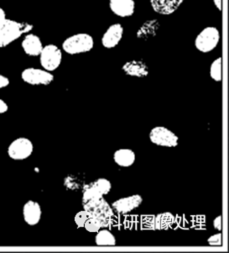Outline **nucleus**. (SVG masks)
Instances as JSON below:
<instances>
[{"mask_svg":"<svg viewBox=\"0 0 229 253\" xmlns=\"http://www.w3.org/2000/svg\"><path fill=\"white\" fill-rule=\"evenodd\" d=\"M34 26L26 22H19L16 20L6 19L4 22L0 24V48H4L10 45L33 30Z\"/></svg>","mask_w":229,"mask_h":253,"instance_id":"nucleus-1","label":"nucleus"},{"mask_svg":"<svg viewBox=\"0 0 229 253\" xmlns=\"http://www.w3.org/2000/svg\"><path fill=\"white\" fill-rule=\"evenodd\" d=\"M82 205L84 211H87L90 217L95 218L102 228L108 227L112 222L114 212L109 203L104 200V196L89 200Z\"/></svg>","mask_w":229,"mask_h":253,"instance_id":"nucleus-2","label":"nucleus"},{"mask_svg":"<svg viewBox=\"0 0 229 253\" xmlns=\"http://www.w3.org/2000/svg\"><path fill=\"white\" fill-rule=\"evenodd\" d=\"M94 45L92 37L87 33H80L68 37L62 44V48L70 55L86 53L91 51Z\"/></svg>","mask_w":229,"mask_h":253,"instance_id":"nucleus-3","label":"nucleus"},{"mask_svg":"<svg viewBox=\"0 0 229 253\" xmlns=\"http://www.w3.org/2000/svg\"><path fill=\"white\" fill-rule=\"evenodd\" d=\"M220 40V33L218 29L209 26L201 31L195 40V46L198 51L207 53L214 50Z\"/></svg>","mask_w":229,"mask_h":253,"instance_id":"nucleus-4","label":"nucleus"},{"mask_svg":"<svg viewBox=\"0 0 229 253\" xmlns=\"http://www.w3.org/2000/svg\"><path fill=\"white\" fill-rule=\"evenodd\" d=\"M39 56L42 68L48 72L56 70L62 63V51L57 45L53 44L43 46Z\"/></svg>","mask_w":229,"mask_h":253,"instance_id":"nucleus-5","label":"nucleus"},{"mask_svg":"<svg viewBox=\"0 0 229 253\" xmlns=\"http://www.w3.org/2000/svg\"><path fill=\"white\" fill-rule=\"evenodd\" d=\"M151 142L163 147H176L179 143V138L166 127L156 126L150 132Z\"/></svg>","mask_w":229,"mask_h":253,"instance_id":"nucleus-6","label":"nucleus"},{"mask_svg":"<svg viewBox=\"0 0 229 253\" xmlns=\"http://www.w3.org/2000/svg\"><path fill=\"white\" fill-rule=\"evenodd\" d=\"M33 149V144L28 138H18L8 146V157L14 160H25L31 157Z\"/></svg>","mask_w":229,"mask_h":253,"instance_id":"nucleus-7","label":"nucleus"},{"mask_svg":"<svg viewBox=\"0 0 229 253\" xmlns=\"http://www.w3.org/2000/svg\"><path fill=\"white\" fill-rule=\"evenodd\" d=\"M23 81L31 85H49L53 82L54 76L48 71L39 68H26L21 73Z\"/></svg>","mask_w":229,"mask_h":253,"instance_id":"nucleus-8","label":"nucleus"},{"mask_svg":"<svg viewBox=\"0 0 229 253\" xmlns=\"http://www.w3.org/2000/svg\"><path fill=\"white\" fill-rule=\"evenodd\" d=\"M143 203V198L140 194H134L129 197L122 198L112 204L113 211L118 214L130 213L139 208Z\"/></svg>","mask_w":229,"mask_h":253,"instance_id":"nucleus-9","label":"nucleus"},{"mask_svg":"<svg viewBox=\"0 0 229 253\" xmlns=\"http://www.w3.org/2000/svg\"><path fill=\"white\" fill-rule=\"evenodd\" d=\"M123 27L120 24H114L110 26L102 37V44L104 47L112 49L117 46L123 38Z\"/></svg>","mask_w":229,"mask_h":253,"instance_id":"nucleus-10","label":"nucleus"},{"mask_svg":"<svg viewBox=\"0 0 229 253\" xmlns=\"http://www.w3.org/2000/svg\"><path fill=\"white\" fill-rule=\"evenodd\" d=\"M109 7L114 14L121 18L130 17L135 11L134 0H110Z\"/></svg>","mask_w":229,"mask_h":253,"instance_id":"nucleus-11","label":"nucleus"},{"mask_svg":"<svg viewBox=\"0 0 229 253\" xmlns=\"http://www.w3.org/2000/svg\"><path fill=\"white\" fill-rule=\"evenodd\" d=\"M23 51L29 56H39L43 49L41 40L37 35L27 33L21 43Z\"/></svg>","mask_w":229,"mask_h":253,"instance_id":"nucleus-12","label":"nucleus"},{"mask_svg":"<svg viewBox=\"0 0 229 253\" xmlns=\"http://www.w3.org/2000/svg\"><path fill=\"white\" fill-rule=\"evenodd\" d=\"M41 208L38 203L29 200L23 207V217L26 224L31 226L37 225L41 219Z\"/></svg>","mask_w":229,"mask_h":253,"instance_id":"nucleus-13","label":"nucleus"},{"mask_svg":"<svg viewBox=\"0 0 229 253\" xmlns=\"http://www.w3.org/2000/svg\"><path fill=\"white\" fill-rule=\"evenodd\" d=\"M185 0H151V7L154 12L169 15L178 9Z\"/></svg>","mask_w":229,"mask_h":253,"instance_id":"nucleus-14","label":"nucleus"},{"mask_svg":"<svg viewBox=\"0 0 229 253\" xmlns=\"http://www.w3.org/2000/svg\"><path fill=\"white\" fill-rule=\"evenodd\" d=\"M122 69L125 74L130 77L143 79L149 75L148 66L142 60H133L127 62L123 65Z\"/></svg>","mask_w":229,"mask_h":253,"instance_id":"nucleus-15","label":"nucleus"},{"mask_svg":"<svg viewBox=\"0 0 229 253\" xmlns=\"http://www.w3.org/2000/svg\"><path fill=\"white\" fill-rule=\"evenodd\" d=\"M159 28V22L158 20H147L140 26V28L137 31L136 37L138 39L147 41L156 36Z\"/></svg>","mask_w":229,"mask_h":253,"instance_id":"nucleus-16","label":"nucleus"},{"mask_svg":"<svg viewBox=\"0 0 229 253\" xmlns=\"http://www.w3.org/2000/svg\"><path fill=\"white\" fill-rule=\"evenodd\" d=\"M136 155L131 149H118L114 153V160L122 168H129L134 164Z\"/></svg>","mask_w":229,"mask_h":253,"instance_id":"nucleus-17","label":"nucleus"},{"mask_svg":"<svg viewBox=\"0 0 229 253\" xmlns=\"http://www.w3.org/2000/svg\"><path fill=\"white\" fill-rule=\"evenodd\" d=\"M175 216L170 212L157 214L154 217V229L159 231H166L174 225Z\"/></svg>","mask_w":229,"mask_h":253,"instance_id":"nucleus-18","label":"nucleus"},{"mask_svg":"<svg viewBox=\"0 0 229 253\" xmlns=\"http://www.w3.org/2000/svg\"><path fill=\"white\" fill-rule=\"evenodd\" d=\"M95 243L100 247H113L116 245V238L109 230H99L95 237Z\"/></svg>","mask_w":229,"mask_h":253,"instance_id":"nucleus-19","label":"nucleus"},{"mask_svg":"<svg viewBox=\"0 0 229 253\" xmlns=\"http://www.w3.org/2000/svg\"><path fill=\"white\" fill-rule=\"evenodd\" d=\"M92 185L94 189H97L103 196L109 194L112 189L111 182L107 178H98V180L92 182Z\"/></svg>","mask_w":229,"mask_h":253,"instance_id":"nucleus-20","label":"nucleus"},{"mask_svg":"<svg viewBox=\"0 0 229 253\" xmlns=\"http://www.w3.org/2000/svg\"><path fill=\"white\" fill-rule=\"evenodd\" d=\"M210 75L211 78L216 82H220L222 80V58L219 57L216 59L211 65L210 68Z\"/></svg>","mask_w":229,"mask_h":253,"instance_id":"nucleus-21","label":"nucleus"},{"mask_svg":"<svg viewBox=\"0 0 229 253\" xmlns=\"http://www.w3.org/2000/svg\"><path fill=\"white\" fill-rule=\"evenodd\" d=\"M65 186L71 190H78L81 189V181L74 175H69L65 179Z\"/></svg>","mask_w":229,"mask_h":253,"instance_id":"nucleus-22","label":"nucleus"},{"mask_svg":"<svg viewBox=\"0 0 229 253\" xmlns=\"http://www.w3.org/2000/svg\"><path fill=\"white\" fill-rule=\"evenodd\" d=\"M84 227L89 232H96L97 233L99 230H101L102 226H101L100 223L98 222L95 218L89 217L87 219V221L85 222Z\"/></svg>","mask_w":229,"mask_h":253,"instance_id":"nucleus-23","label":"nucleus"},{"mask_svg":"<svg viewBox=\"0 0 229 253\" xmlns=\"http://www.w3.org/2000/svg\"><path fill=\"white\" fill-rule=\"evenodd\" d=\"M89 214L86 211H80L75 217V222L78 227H84L85 222L89 218Z\"/></svg>","mask_w":229,"mask_h":253,"instance_id":"nucleus-24","label":"nucleus"},{"mask_svg":"<svg viewBox=\"0 0 229 253\" xmlns=\"http://www.w3.org/2000/svg\"><path fill=\"white\" fill-rule=\"evenodd\" d=\"M207 243L210 246H213V247H221L223 245V243H222V234H215V235L210 236L209 238L207 239Z\"/></svg>","mask_w":229,"mask_h":253,"instance_id":"nucleus-25","label":"nucleus"},{"mask_svg":"<svg viewBox=\"0 0 229 253\" xmlns=\"http://www.w3.org/2000/svg\"><path fill=\"white\" fill-rule=\"evenodd\" d=\"M9 84V79L7 77L0 74V89L6 87Z\"/></svg>","mask_w":229,"mask_h":253,"instance_id":"nucleus-26","label":"nucleus"},{"mask_svg":"<svg viewBox=\"0 0 229 253\" xmlns=\"http://www.w3.org/2000/svg\"><path fill=\"white\" fill-rule=\"evenodd\" d=\"M213 227L215 228L216 230L218 231H221L222 230V216L217 217L216 219L213 220Z\"/></svg>","mask_w":229,"mask_h":253,"instance_id":"nucleus-27","label":"nucleus"},{"mask_svg":"<svg viewBox=\"0 0 229 253\" xmlns=\"http://www.w3.org/2000/svg\"><path fill=\"white\" fill-rule=\"evenodd\" d=\"M8 110V104L3 101V99H0V114H4Z\"/></svg>","mask_w":229,"mask_h":253,"instance_id":"nucleus-28","label":"nucleus"},{"mask_svg":"<svg viewBox=\"0 0 229 253\" xmlns=\"http://www.w3.org/2000/svg\"><path fill=\"white\" fill-rule=\"evenodd\" d=\"M6 19H7V17H6L5 11H4V9H3V8L0 7V24L4 22Z\"/></svg>","mask_w":229,"mask_h":253,"instance_id":"nucleus-29","label":"nucleus"},{"mask_svg":"<svg viewBox=\"0 0 229 253\" xmlns=\"http://www.w3.org/2000/svg\"><path fill=\"white\" fill-rule=\"evenodd\" d=\"M213 3L219 11L222 10V0H213Z\"/></svg>","mask_w":229,"mask_h":253,"instance_id":"nucleus-30","label":"nucleus"}]
</instances>
